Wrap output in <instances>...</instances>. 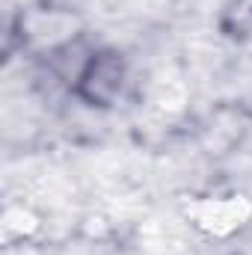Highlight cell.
Segmentation results:
<instances>
[{"label": "cell", "instance_id": "cell-1", "mask_svg": "<svg viewBox=\"0 0 252 255\" xmlns=\"http://www.w3.org/2000/svg\"><path fill=\"white\" fill-rule=\"evenodd\" d=\"M125 60L119 51H98L80 68L74 80V95L89 107H110L125 86Z\"/></svg>", "mask_w": 252, "mask_h": 255}, {"label": "cell", "instance_id": "cell-2", "mask_svg": "<svg viewBox=\"0 0 252 255\" xmlns=\"http://www.w3.org/2000/svg\"><path fill=\"white\" fill-rule=\"evenodd\" d=\"M220 33L238 48H252V0H229L223 6Z\"/></svg>", "mask_w": 252, "mask_h": 255}]
</instances>
